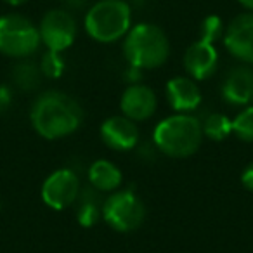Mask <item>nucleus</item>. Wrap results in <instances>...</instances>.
<instances>
[{"label": "nucleus", "mask_w": 253, "mask_h": 253, "mask_svg": "<svg viewBox=\"0 0 253 253\" xmlns=\"http://www.w3.org/2000/svg\"><path fill=\"white\" fill-rule=\"evenodd\" d=\"M30 120L40 137L56 141L80 128L84 122V109L71 95L61 90H47L35 99Z\"/></svg>", "instance_id": "obj_1"}, {"label": "nucleus", "mask_w": 253, "mask_h": 253, "mask_svg": "<svg viewBox=\"0 0 253 253\" xmlns=\"http://www.w3.org/2000/svg\"><path fill=\"white\" fill-rule=\"evenodd\" d=\"M203 137L201 122L186 113L163 118L153 132V142L158 151L170 158H187L194 155L200 149Z\"/></svg>", "instance_id": "obj_2"}, {"label": "nucleus", "mask_w": 253, "mask_h": 253, "mask_svg": "<svg viewBox=\"0 0 253 253\" xmlns=\"http://www.w3.org/2000/svg\"><path fill=\"white\" fill-rule=\"evenodd\" d=\"M123 54L128 64L139 70L160 68L169 59V37L160 26L151 25V23L135 25L125 35Z\"/></svg>", "instance_id": "obj_3"}, {"label": "nucleus", "mask_w": 253, "mask_h": 253, "mask_svg": "<svg viewBox=\"0 0 253 253\" xmlns=\"http://www.w3.org/2000/svg\"><path fill=\"white\" fill-rule=\"evenodd\" d=\"M132 28L130 5L123 0H101L87 11L85 30L99 43L123 39Z\"/></svg>", "instance_id": "obj_4"}, {"label": "nucleus", "mask_w": 253, "mask_h": 253, "mask_svg": "<svg viewBox=\"0 0 253 253\" xmlns=\"http://www.w3.org/2000/svg\"><path fill=\"white\" fill-rule=\"evenodd\" d=\"M40 43L39 28L28 18L21 14L0 18V52L4 56L25 59L37 52Z\"/></svg>", "instance_id": "obj_5"}, {"label": "nucleus", "mask_w": 253, "mask_h": 253, "mask_svg": "<svg viewBox=\"0 0 253 253\" xmlns=\"http://www.w3.org/2000/svg\"><path fill=\"white\" fill-rule=\"evenodd\" d=\"M102 218L115 231L132 232L144 222L146 207L134 191H116L102 203Z\"/></svg>", "instance_id": "obj_6"}, {"label": "nucleus", "mask_w": 253, "mask_h": 253, "mask_svg": "<svg viewBox=\"0 0 253 253\" xmlns=\"http://www.w3.org/2000/svg\"><path fill=\"white\" fill-rule=\"evenodd\" d=\"M40 40L49 50L64 52L77 39V21L68 11L52 9L42 18L39 26Z\"/></svg>", "instance_id": "obj_7"}, {"label": "nucleus", "mask_w": 253, "mask_h": 253, "mask_svg": "<svg viewBox=\"0 0 253 253\" xmlns=\"http://www.w3.org/2000/svg\"><path fill=\"white\" fill-rule=\"evenodd\" d=\"M80 179L71 169H59L45 179L42 200L52 210H66L80 194Z\"/></svg>", "instance_id": "obj_8"}, {"label": "nucleus", "mask_w": 253, "mask_h": 253, "mask_svg": "<svg viewBox=\"0 0 253 253\" xmlns=\"http://www.w3.org/2000/svg\"><path fill=\"white\" fill-rule=\"evenodd\" d=\"M224 45L229 54L243 63H253V12L234 18L224 33Z\"/></svg>", "instance_id": "obj_9"}, {"label": "nucleus", "mask_w": 253, "mask_h": 253, "mask_svg": "<svg viewBox=\"0 0 253 253\" xmlns=\"http://www.w3.org/2000/svg\"><path fill=\"white\" fill-rule=\"evenodd\" d=\"M139 128L134 120L126 116H109L101 125V139L109 149L130 151L139 144Z\"/></svg>", "instance_id": "obj_10"}, {"label": "nucleus", "mask_w": 253, "mask_h": 253, "mask_svg": "<svg viewBox=\"0 0 253 253\" xmlns=\"http://www.w3.org/2000/svg\"><path fill=\"white\" fill-rule=\"evenodd\" d=\"M158 106V99L153 88L142 84H132L123 90L120 99V109L123 116L134 120V122H144L151 118Z\"/></svg>", "instance_id": "obj_11"}, {"label": "nucleus", "mask_w": 253, "mask_h": 253, "mask_svg": "<svg viewBox=\"0 0 253 253\" xmlns=\"http://www.w3.org/2000/svg\"><path fill=\"white\" fill-rule=\"evenodd\" d=\"M218 52L213 43L198 40L187 47L184 54V68L193 80H207L217 71Z\"/></svg>", "instance_id": "obj_12"}, {"label": "nucleus", "mask_w": 253, "mask_h": 253, "mask_svg": "<svg viewBox=\"0 0 253 253\" xmlns=\"http://www.w3.org/2000/svg\"><path fill=\"white\" fill-rule=\"evenodd\" d=\"M167 101L177 113L194 111L201 104V90L191 77H173L167 82Z\"/></svg>", "instance_id": "obj_13"}, {"label": "nucleus", "mask_w": 253, "mask_h": 253, "mask_svg": "<svg viewBox=\"0 0 253 253\" xmlns=\"http://www.w3.org/2000/svg\"><path fill=\"white\" fill-rule=\"evenodd\" d=\"M222 95L232 106H250L253 102V70L232 68L222 85Z\"/></svg>", "instance_id": "obj_14"}, {"label": "nucleus", "mask_w": 253, "mask_h": 253, "mask_svg": "<svg viewBox=\"0 0 253 253\" xmlns=\"http://www.w3.org/2000/svg\"><path fill=\"white\" fill-rule=\"evenodd\" d=\"M88 182L99 193H113L122 186L123 175L120 169L109 160H97L88 167Z\"/></svg>", "instance_id": "obj_15"}, {"label": "nucleus", "mask_w": 253, "mask_h": 253, "mask_svg": "<svg viewBox=\"0 0 253 253\" xmlns=\"http://www.w3.org/2000/svg\"><path fill=\"white\" fill-rule=\"evenodd\" d=\"M77 220L82 227H94L102 217V205H99V191L94 187H85L77 198Z\"/></svg>", "instance_id": "obj_16"}, {"label": "nucleus", "mask_w": 253, "mask_h": 253, "mask_svg": "<svg viewBox=\"0 0 253 253\" xmlns=\"http://www.w3.org/2000/svg\"><path fill=\"white\" fill-rule=\"evenodd\" d=\"M11 78L12 84L16 85V88H19L21 92H33L39 88L43 75L35 61H19L12 68Z\"/></svg>", "instance_id": "obj_17"}, {"label": "nucleus", "mask_w": 253, "mask_h": 253, "mask_svg": "<svg viewBox=\"0 0 253 253\" xmlns=\"http://www.w3.org/2000/svg\"><path fill=\"white\" fill-rule=\"evenodd\" d=\"M203 135L215 142L225 141L232 134V120H229L222 113H211L201 122Z\"/></svg>", "instance_id": "obj_18"}, {"label": "nucleus", "mask_w": 253, "mask_h": 253, "mask_svg": "<svg viewBox=\"0 0 253 253\" xmlns=\"http://www.w3.org/2000/svg\"><path fill=\"white\" fill-rule=\"evenodd\" d=\"M40 71L45 78H50V80H56V78H61L66 70V61L63 57V52H56V50H49L42 56L40 59Z\"/></svg>", "instance_id": "obj_19"}, {"label": "nucleus", "mask_w": 253, "mask_h": 253, "mask_svg": "<svg viewBox=\"0 0 253 253\" xmlns=\"http://www.w3.org/2000/svg\"><path fill=\"white\" fill-rule=\"evenodd\" d=\"M232 134L245 142H253V106H246L232 120Z\"/></svg>", "instance_id": "obj_20"}, {"label": "nucleus", "mask_w": 253, "mask_h": 253, "mask_svg": "<svg viewBox=\"0 0 253 253\" xmlns=\"http://www.w3.org/2000/svg\"><path fill=\"white\" fill-rule=\"evenodd\" d=\"M224 33V23L217 14H210L203 19L200 30V40L208 43H215Z\"/></svg>", "instance_id": "obj_21"}, {"label": "nucleus", "mask_w": 253, "mask_h": 253, "mask_svg": "<svg viewBox=\"0 0 253 253\" xmlns=\"http://www.w3.org/2000/svg\"><path fill=\"white\" fill-rule=\"evenodd\" d=\"M12 104V90L7 85L0 84V115L5 113Z\"/></svg>", "instance_id": "obj_22"}, {"label": "nucleus", "mask_w": 253, "mask_h": 253, "mask_svg": "<svg viewBox=\"0 0 253 253\" xmlns=\"http://www.w3.org/2000/svg\"><path fill=\"white\" fill-rule=\"evenodd\" d=\"M241 184L245 186V189H248L250 193H253V162L250 165H246V169L241 173Z\"/></svg>", "instance_id": "obj_23"}, {"label": "nucleus", "mask_w": 253, "mask_h": 253, "mask_svg": "<svg viewBox=\"0 0 253 253\" xmlns=\"http://www.w3.org/2000/svg\"><path fill=\"white\" fill-rule=\"evenodd\" d=\"M239 4L243 5L245 9H248L250 12H253V0H238Z\"/></svg>", "instance_id": "obj_24"}, {"label": "nucleus", "mask_w": 253, "mask_h": 253, "mask_svg": "<svg viewBox=\"0 0 253 253\" xmlns=\"http://www.w3.org/2000/svg\"><path fill=\"white\" fill-rule=\"evenodd\" d=\"M9 5H14V7H18V5H23V4H26L28 0H5Z\"/></svg>", "instance_id": "obj_25"}, {"label": "nucleus", "mask_w": 253, "mask_h": 253, "mask_svg": "<svg viewBox=\"0 0 253 253\" xmlns=\"http://www.w3.org/2000/svg\"><path fill=\"white\" fill-rule=\"evenodd\" d=\"M68 4L73 5V7H80V5L84 4V0H68Z\"/></svg>", "instance_id": "obj_26"}]
</instances>
